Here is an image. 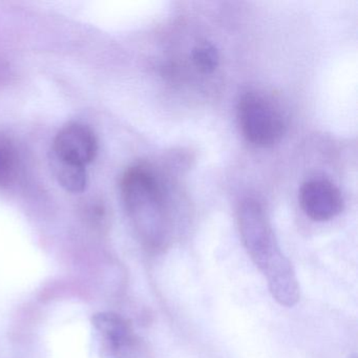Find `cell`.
<instances>
[{
  "label": "cell",
  "instance_id": "1",
  "mask_svg": "<svg viewBox=\"0 0 358 358\" xmlns=\"http://www.w3.org/2000/svg\"><path fill=\"white\" fill-rule=\"evenodd\" d=\"M121 194L142 241L150 248H164L171 238V220L156 175L141 165L131 167L121 180Z\"/></svg>",
  "mask_w": 358,
  "mask_h": 358
},
{
  "label": "cell",
  "instance_id": "2",
  "mask_svg": "<svg viewBox=\"0 0 358 358\" xmlns=\"http://www.w3.org/2000/svg\"><path fill=\"white\" fill-rule=\"evenodd\" d=\"M238 224L249 257L265 278L287 263L288 259L280 251L265 211L259 202L247 199L241 203L238 209Z\"/></svg>",
  "mask_w": 358,
  "mask_h": 358
},
{
  "label": "cell",
  "instance_id": "3",
  "mask_svg": "<svg viewBox=\"0 0 358 358\" xmlns=\"http://www.w3.org/2000/svg\"><path fill=\"white\" fill-rule=\"evenodd\" d=\"M238 120L243 135L255 145H274L286 133L282 115L257 94L242 96L238 104Z\"/></svg>",
  "mask_w": 358,
  "mask_h": 358
},
{
  "label": "cell",
  "instance_id": "4",
  "mask_svg": "<svg viewBox=\"0 0 358 358\" xmlns=\"http://www.w3.org/2000/svg\"><path fill=\"white\" fill-rule=\"evenodd\" d=\"M97 152L98 142L94 131L81 123H69L54 139L52 158L85 167L93 162Z\"/></svg>",
  "mask_w": 358,
  "mask_h": 358
},
{
  "label": "cell",
  "instance_id": "5",
  "mask_svg": "<svg viewBox=\"0 0 358 358\" xmlns=\"http://www.w3.org/2000/svg\"><path fill=\"white\" fill-rule=\"evenodd\" d=\"M299 201L306 215L313 221H329L343 209V199L338 188L324 179L305 182L299 192Z\"/></svg>",
  "mask_w": 358,
  "mask_h": 358
},
{
  "label": "cell",
  "instance_id": "6",
  "mask_svg": "<svg viewBox=\"0 0 358 358\" xmlns=\"http://www.w3.org/2000/svg\"><path fill=\"white\" fill-rule=\"evenodd\" d=\"M52 166L56 179L64 189L72 194L85 192L87 185V173L85 167L68 164L54 158H52Z\"/></svg>",
  "mask_w": 358,
  "mask_h": 358
},
{
  "label": "cell",
  "instance_id": "7",
  "mask_svg": "<svg viewBox=\"0 0 358 358\" xmlns=\"http://www.w3.org/2000/svg\"><path fill=\"white\" fill-rule=\"evenodd\" d=\"M17 171V148L9 137L0 134V187L13 183Z\"/></svg>",
  "mask_w": 358,
  "mask_h": 358
},
{
  "label": "cell",
  "instance_id": "8",
  "mask_svg": "<svg viewBox=\"0 0 358 358\" xmlns=\"http://www.w3.org/2000/svg\"><path fill=\"white\" fill-rule=\"evenodd\" d=\"M192 60L201 72L211 73L219 66V52L211 43H201L192 51Z\"/></svg>",
  "mask_w": 358,
  "mask_h": 358
},
{
  "label": "cell",
  "instance_id": "9",
  "mask_svg": "<svg viewBox=\"0 0 358 358\" xmlns=\"http://www.w3.org/2000/svg\"><path fill=\"white\" fill-rule=\"evenodd\" d=\"M351 358H356V356H352Z\"/></svg>",
  "mask_w": 358,
  "mask_h": 358
}]
</instances>
